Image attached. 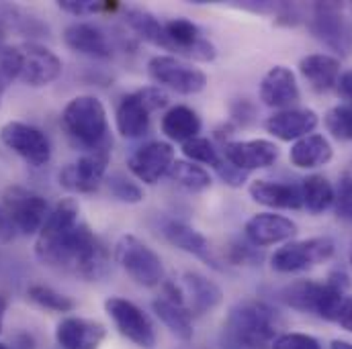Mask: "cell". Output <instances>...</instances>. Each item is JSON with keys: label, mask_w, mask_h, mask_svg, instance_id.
Listing matches in <instances>:
<instances>
[{"label": "cell", "mask_w": 352, "mask_h": 349, "mask_svg": "<svg viewBox=\"0 0 352 349\" xmlns=\"http://www.w3.org/2000/svg\"><path fill=\"white\" fill-rule=\"evenodd\" d=\"M125 23L133 33H138L140 39L164 49V43H166L164 23L158 21L152 12H148L144 8H127L125 10Z\"/></svg>", "instance_id": "cell-31"}, {"label": "cell", "mask_w": 352, "mask_h": 349, "mask_svg": "<svg viewBox=\"0 0 352 349\" xmlns=\"http://www.w3.org/2000/svg\"><path fill=\"white\" fill-rule=\"evenodd\" d=\"M334 210L336 217L352 223V174H342L334 190Z\"/></svg>", "instance_id": "cell-40"}, {"label": "cell", "mask_w": 352, "mask_h": 349, "mask_svg": "<svg viewBox=\"0 0 352 349\" xmlns=\"http://www.w3.org/2000/svg\"><path fill=\"white\" fill-rule=\"evenodd\" d=\"M278 315L261 300H244L230 309L221 327V349H270L278 329Z\"/></svg>", "instance_id": "cell-2"}, {"label": "cell", "mask_w": 352, "mask_h": 349, "mask_svg": "<svg viewBox=\"0 0 352 349\" xmlns=\"http://www.w3.org/2000/svg\"><path fill=\"white\" fill-rule=\"evenodd\" d=\"M58 6L74 16H88L98 12H113L119 8V2H94V0H62Z\"/></svg>", "instance_id": "cell-39"}, {"label": "cell", "mask_w": 352, "mask_h": 349, "mask_svg": "<svg viewBox=\"0 0 352 349\" xmlns=\"http://www.w3.org/2000/svg\"><path fill=\"white\" fill-rule=\"evenodd\" d=\"M109 158H111V145L87 152L82 158H78V162L68 164L60 170V186L80 194L94 192L107 176Z\"/></svg>", "instance_id": "cell-14"}, {"label": "cell", "mask_w": 352, "mask_h": 349, "mask_svg": "<svg viewBox=\"0 0 352 349\" xmlns=\"http://www.w3.org/2000/svg\"><path fill=\"white\" fill-rule=\"evenodd\" d=\"M270 349H322L320 341L305 333H280L274 337Z\"/></svg>", "instance_id": "cell-41"}, {"label": "cell", "mask_w": 352, "mask_h": 349, "mask_svg": "<svg viewBox=\"0 0 352 349\" xmlns=\"http://www.w3.org/2000/svg\"><path fill=\"white\" fill-rule=\"evenodd\" d=\"M280 152L276 143L268 139H250V141H228L223 143V158L242 172L263 170L278 160Z\"/></svg>", "instance_id": "cell-17"}, {"label": "cell", "mask_w": 352, "mask_h": 349, "mask_svg": "<svg viewBox=\"0 0 352 349\" xmlns=\"http://www.w3.org/2000/svg\"><path fill=\"white\" fill-rule=\"evenodd\" d=\"M0 141L33 168L45 166L52 158V145L47 135L37 127L21 121H10L2 125Z\"/></svg>", "instance_id": "cell-12"}, {"label": "cell", "mask_w": 352, "mask_h": 349, "mask_svg": "<svg viewBox=\"0 0 352 349\" xmlns=\"http://www.w3.org/2000/svg\"><path fill=\"white\" fill-rule=\"evenodd\" d=\"M104 311L113 319L115 327L123 337H127L138 348L154 349L156 346V329L150 317L131 300L121 296H111L104 300Z\"/></svg>", "instance_id": "cell-10"}, {"label": "cell", "mask_w": 352, "mask_h": 349, "mask_svg": "<svg viewBox=\"0 0 352 349\" xmlns=\"http://www.w3.org/2000/svg\"><path fill=\"white\" fill-rule=\"evenodd\" d=\"M336 323H338L344 331L352 333V296L344 300V304H342V309H340V313H338Z\"/></svg>", "instance_id": "cell-47"}, {"label": "cell", "mask_w": 352, "mask_h": 349, "mask_svg": "<svg viewBox=\"0 0 352 349\" xmlns=\"http://www.w3.org/2000/svg\"><path fill=\"white\" fill-rule=\"evenodd\" d=\"M166 43L164 49L175 51L176 58H188L195 62H213L217 56L215 45L203 37L201 29L188 19H170L164 23Z\"/></svg>", "instance_id": "cell-13"}, {"label": "cell", "mask_w": 352, "mask_h": 349, "mask_svg": "<svg viewBox=\"0 0 352 349\" xmlns=\"http://www.w3.org/2000/svg\"><path fill=\"white\" fill-rule=\"evenodd\" d=\"M107 337V329L98 321L68 317L56 329V341L62 349H98Z\"/></svg>", "instance_id": "cell-21"}, {"label": "cell", "mask_w": 352, "mask_h": 349, "mask_svg": "<svg viewBox=\"0 0 352 349\" xmlns=\"http://www.w3.org/2000/svg\"><path fill=\"white\" fill-rule=\"evenodd\" d=\"M330 349H352V344L342 341V339H334V341L330 344Z\"/></svg>", "instance_id": "cell-49"}, {"label": "cell", "mask_w": 352, "mask_h": 349, "mask_svg": "<svg viewBox=\"0 0 352 349\" xmlns=\"http://www.w3.org/2000/svg\"><path fill=\"white\" fill-rule=\"evenodd\" d=\"M150 78L178 94H197L207 86V74L175 56H156L148 62Z\"/></svg>", "instance_id": "cell-11"}, {"label": "cell", "mask_w": 352, "mask_h": 349, "mask_svg": "<svg viewBox=\"0 0 352 349\" xmlns=\"http://www.w3.org/2000/svg\"><path fill=\"white\" fill-rule=\"evenodd\" d=\"M230 115H232V121L246 127L250 123H254L256 119V106L248 100V98H238L230 104Z\"/></svg>", "instance_id": "cell-43"}, {"label": "cell", "mask_w": 352, "mask_h": 349, "mask_svg": "<svg viewBox=\"0 0 352 349\" xmlns=\"http://www.w3.org/2000/svg\"><path fill=\"white\" fill-rule=\"evenodd\" d=\"M332 156H334V149H332L330 141L320 133H311V135L295 141L289 152L291 164L301 170L322 168V166L330 164Z\"/></svg>", "instance_id": "cell-27"}, {"label": "cell", "mask_w": 352, "mask_h": 349, "mask_svg": "<svg viewBox=\"0 0 352 349\" xmlns=\"http://www.w3.org/2000/svg\"><path fill=\"white\" fill-rule=\"evenodd\" d=\"M0 206L10 217V221L16 227V233L21 235L39 233L50 215L47 200L39 196L37 192L27 190L23 186H8L2 192Z\"/></svg>", "instance_id": "cell-8"}, {"label": "cell", "mask_w": 352, "mask_h": 349, "mask_svg": "<svg viewBox=\"0 0 352 349\" xmlns=\"http://www.w3.org/2000/svg\"><path fill=\"white\" fill-rule=\"evenodd\" d=\"M336 245L330 237H311L301 241H291L270 258L272 269L280 274H295L305 272L314 265L332 260Z\"/></svg>", "instance_id": "cell-9"}, {"label": "cell", "mask_w": 352, "mask_h": 349, "mask_svg": "<svg viewBox=\"0 0 352 349\" xmlns=\"http://www.w3.org/2000/svg\"><path fill=\"white\" fill-rule=\"evenodd\" d=\"M309 33L340 58L352 53V21L338 2H316L307 19Z\"/></svg>", "instance_id": "cell-6"}, {"label": "cell", "mask_w": 352, "mask_h": 349, "mask_svg": "<svg viewBox=\"0 0 352 349\" xmlns=\"http://www.w3.org/2000/svg\"><path fill=\"white\" fill-rule=\"evenodd\" d=\"M182 154L192 162V164H205V166H211L213 170L221 164V156L219 152L215 149V145L205 139V137H195L186 143H182Z\"/></svg>", "instance_id": "cell-37"}, {"label": "cell", "mask_w": 352, "mask_h": 349, "mask_svg": "<svg viewBox=\"0 0 352 349\" xmlns=\"http://www.w3.org/2000/svg\"><path fill=\"white\" fill-rule=\"evenodd\" d=\"M349 258H351V263H352V245H351V252H349Z\"/></svg>", "instance_id": "cell-50"}, {"label": "cell", "mask_w": 352, "mask_h": 349, "mask_svg": "<svg viewBox=\"0 0 352 349\" xmlns=\"http://www.w3.org/2000/svg\"><path fill=\"white\" fill-rule=\"evenodd\" d=\"M244 233H246L248 243H252L256 248H266V245H274V243L293 239L297 235V225H295V221H291L283 215L258 213L248 219Z\"/></svg>", "instance_id": "cell-19"}, {"label": "cell", "mask_w": 352, "mask_h": 349, "mask_svg": "<svg viewBox=\"0 0 352 349\" xmlns=\"http://www.w3.org/2000/svg\"><path fill=\"white\" fill-rule=\"evenodd\" d=\"M320 117L311 108H287L270 115L264 121L266 133L280 141H299L316 131Z\"/></svg>", "instance_id": "cell-18"}, {"label": "cell", "mask_w": 352, "mask_h": 349, "mask_svg": "<svg viewBox=\"0 0 352 349\" xmlns=\"http://www.w3.org/2000/svg\"><path fill=\"white\" fill-rule=\"evenodd\" d=\"M64 43L76 51L88 58H96V60H107L113 56V45L107 37V33L90 23H74L70 27H66L64 31Z\"/></svg>", "instance_id": "cell-24"}, {"label": "cell", "mask_w": 352, "mask_h": 349, "mask_svg": "<svg viewBox=\"0 0 352 349\" xmlns=\"http://www.w3.org/2000/svg\"><path fill=\"white\" fill-rule=\"evenodd\" d=\"M299 74L314 92H328L336 88L340 78V60L328 53H311L299 62Z\"/></svg>", "instance_id": "cell-26"}, {"label": "cell", "mask_w": 352, "mask_h": 349, "mask_svg": "<svg viewBox=\"0 0 352 349\" xmlns=\"http://www.w3.org/2000/svg\"><path fill=\"white\" fill-rule=\"evenodd\" d=\"M27 296H29L37 306H41V309H45V311L70 313V311L76 309V302H74L70 296H66V294H62V292L54 290L52 286H45V284H33V286L27 290Z\"/></svg>", "instance_id": "cell-34"}, {"label": "cell", "mask_w": 352, "mask_h": 349, "mask_svg": "<svg viewBox=\"0 0 352 349\" xmlns=\"http://www.w3.org/2000/svg\"><path fill=\"white\" fill-rule=\"evenodd\" d=\"M168 178L178 184L180 188L192 192V194H199V192H205L211 188L213 180L209 172L192 162H186V160H175V164L170 166L168 170Z\"/></svg>", "instance_id": "cell-32"}, {"label": "cell", "mask_w": 352, "mask_h": 349, "mask_svg": "<svg viewBox=\"0 0 352 349\" xmlns=\"http://www.w3.org/2000/svg\"><path fill=\"white\" fill-rule=\"evenodd\" d=\"M215 172H217V176L223 180V184L234 186V188H240V186L248 180V174H246V172H242V170H238L236 166H232L226 158H223L221 164L215 168Z\"/></svg>", "instance_id": "cell-44"}, {"label": "cell", "mask_w": 352, "mask_h": 349, "mask_svg": "<svg viewBox=\"0 0 352 349\" xmlns=\"http://www.w3.org/2000/svg\"><path fill=\"white\" fill-rule=\"evenodd\" d=\"M6 309H8V300H6V296H2V294H0V331H2V321H4V313H6Z\"/></svg>", "instance_id": "cell-48"}, {"label": "cell", "mask_w": 352, "mask_h": 349, "mask_svg": "<svg viewBox=\"0 0 352 349\" xmlns=\"http://www.w3.org/2000/svg\"><path fill=\"white\" fill-rule=\"evenodd\" d=\"M21 64H23L21 47L4 45L0 41V94L12 84V80L19 78Z\"/></svg>", "instance_id": "cell-38"}, {"label": "cell", "mask_w": 352, "mask_h": 349, "mask_svg": "<svg viewBox=\"0 0 352 349\" xmlns=\"http://www.w3.org/2000/svg\"><path fill=\"white\" fill-rule=\"evenodd\" d=\"M334 186L330 184V180L322 174L307 176L301 182V198H303V206L311 213V215H320L324 210H328L334 204Z\"/></svg>", "instance_id": "cell-30"}, {"label": "cell", "mask_w": 352, "mask_h": 349, "mask_svg": "<svg viewBox=\"0 0 352 349\" xmlns=\"http://www.w3.org/2000/svg\"><path fill=\"white\" fill-rule=\"evenodd\" d=\"M280 300L295 311L318 315L324 321H336L346 296L342 288L328 280H297L280 290Z\"/></svg>", "instance_id": "cell-4"}, {"label": "cell", "mask_w": 352, "mask_h": 349, "mask_svg": "<svg viewBox=\"0 0 352 349\" xmlns=\"http://www.w3.org/2000/svg\"><path fill=\"white\" fill-rule=\"evenodd\" d=\"M175 164V147L166 141H150L138 147L129 160L127 168L144 184H156L162 176L168 174L170 166Z\"/></svg>", "instance_id": "cell-16"}, {"label": "cell", "mask_w": 352, "mask_h": 349, "mask_svg": "<svg viewBox=\"0 0 352 349\" xmlns=\"http://www.w3.org/2000/svg\"><path fill=\"white\" fill-rule=\"evenodd\" d=\"M162 233L166 237V241L170 245L178 248L180 252L201 260L203 263L211 265L213 269H219V262L217 258L213 256V250L209 245V241L205 239V235H201L197 229H192L190 225L182 223V221H166L164 227H162Z\"/></svg>", "instance_id": "cell-22"}, {"label": "cell", "mask_w": 352, "mask_h": 349, "mask_svg": "<svg viewBox=\"0 0 352 349\" xmlns=\"http://www.w3.org/2000/svg\"><path fill=\"white\" fill-rule=\"evenodd\" d=\"M62 127L66 135L87 152L111 145L107 110L102 102L94 96H76L72 98L62 112Z\"/></svg>", "instance_id": "cell-3"}, {"label": "cell", "mask_w": 352, "mask_h": 349, "mask_svg": "<svg viewBox=\"0 0 352 349\" xmlns=\"http://www.w3.org/2000/svg\"><path fill=\"white\" fill-rule=\"evenodd\" d=\"M182 292H184V302L190 315H205L209 311H213L215 306H219L223 292L221 288L209 280L207 276L199 274V272H186L182 274V284H180Z\"/></svg>", "instance_id": "cell-23"}, {"label": "cell", "mask_w": 352, "mask_h": 349, "mask_svg": "<svg viewBox=\"0 0 352 349\" xmlns=\"http://www.w3.org/2000/svg\"><path fill=\"white\" fill-rule=\"evenodd\" d=\"M0 349H8V348H6V346H4V344H0Z\"/></svg>", "instance_id": "cell-51"}, {"label": "cell", "mask_w": 352, "mask_h": 349, "mask_svg": "<svg viewBox=\"0 0 352 349\" xmlns=\"http://www.w3.org/2000/svg\"><path fill=\"white\" fill-rule=\"evenodd\" d=\"M254 202L268 208H283V210H297L303 206L301 186L285 184V182H270V180H254L248 188Z\"/></svg>", "instance_id": "cell-25"}, {"label": "cell", "mask_w": 352, "mask_h": 349, "mask_svg": "<svg viewBox=\"0 0 352 349\" xmlns=\"http://www.w3.org/2000/svg\"><path fill=\"white\" fill-rule=\"evenodd\" d=\"M107 188L113 198L125 204H138L144 200V188L121 172H113L107 178Z\"/></svg>", "instance_id": "cell-36"}, {"label": "cell", "mask_w": 352, "mask_h": 349, "mask_svg": "<svg viewBox=\"0 0 352 349\" xmlns=\"http://www.w3.org/2000/svg\"><path fill=\"white\" fill-rule=\"evenodd\" d=\"M6 27V29H14L27 37L35 35V37H41L43 31H47L37 19H33L31 14H27L23 8L19 6H10V4H0V29Z\"/></svg>", "instance_id": "cell-33"}, {"label": "cell", "mask_w": 352, "mask_h": 349, "mask_svg": "<svg viewBox=\"0 0 352 349\" xmlns=\"http://www.w3.org/2000/svg\"><path fill=\"white\" fill-rule=\"evenodd\" d=\"M115 260L135 284L144 288L164 284V263L160 256L135 235H123L117 241Z\"/></svg>", "instance_id": "cell-7"}, {"label": "cell", "mask_w": 352, "mask_h": 349, "mask_svg": "<svg viewBox=\"0 0 352 349\" xmlns=\"http://www.w3.org/2000/svg\"><path fill=\"white\" fill-rule=\"evenodd\" d=\"M162 133L176 143H186L201 133V119L199 115L184 106L176 104L162 117Z\"/></svg>", "instance_id": "cell-28"}, {"label": "cell", "mask_w": 352, "mask_h": 349, "mask_svg": "<svg viewBox=\"0 0 352 349\" xmlns=\"http://www.w3.org/2000/svg\"><path fill=\"white\" fill-rule=\"evenodd\" d=\"M80 206L72 198L60 200L47 215L37 243V260L52 267H62L85 280H100L109 267L104 243L78 221Z\"/></svg>", "instance_id": "cell-1"}, {"label": "cell", "mask_w": 352, "mask_h": 349, "mask_svg": "<svg viewBox=\"0 0 352 349\" xmlns=\"http://www.w3.org/2000/svg\"><path fill=\"white\" fill-rule=\"evenodd\" d=\"M152 311L178 339H182V341L192 339V321H190V313L184 304H178V302L160 296L152 302Z\"/></svg>", "instance_id": "cell-29"}, {"label": "cell", "mask_w": 352, "mask_h": 349, "mask_svg": "<svg viewBox=\"0 0 352 349\" xmlns=\"http://www.w3.org/2000/svg\"><path fill=\"white\" fill-rule=\"evenodd\" d=\"M228 260L234 263V265H242V263H250V265H256L264 260V256L258 252L256 245L252 243H234L230 248V256Z\"/></svg>", "instance_id": "cell-42"}, {"label": "cell", "mask_w": 352, "mask_h": 349, "mask_svg": "<svg viewBox=\"0 0 352 349\" xmlns=\"http://www.w3.org/2000/svg\"><path fill=\"white\" fill-rule=\"evenodd\" d=\"M324 125L334 139L352 141V102L332 106L324 117Z\"/></svg>", "instance_id": "cell-35"}, {"label": "cell", "mask_w": 352, "mask_h": 349, "mask_svg": "<svg viewBox=\"0 0 352 349\" xmlns=\"http://www.w3.org/2000/svg\"><path fill=\"white\" fill-rule=\"evenodd\" d=\"M261 100L268 108H293L301 100V90L295 74L285 66H274L261 82Z\"/></svg>", "instance_id": "cell-20"}, {"label": "cell", "mask_w": 352, "mask_h": 349, "mask_svg": "<svg viewBox=\"0 0 352 349\" xmlns=\"http://www.w3.org/2000/svg\"><path fill=\"white\" fill-rule=\"evenodd\" d=\"M336 92L338 96H342L346 102H352V70L340 74L338 82H336Z\"/></svg>", "instance_id": "cell-46"}, {"label": "cell", "mask_w": 352, "mask_h": 349, "mask_svg": "<svg viewBox=\"0 0 352 349\" xmlns=\"http://www.w3.org/2000/svg\"><path fill=\"white\" fill-rule=\"evenodd\" d=\"M16 233L14 223L10 221V217L4 213V208L0 206V241H10Z\"/></svg>", "instance_id": "cell-45"}, {"label": "cell", "mask_w": 352, "mask_h": 349, "mask_svg": "<svg viewBox=\"0 0 352 349\" xmlns=\"http://www.w3.org/2000/svg\"><path fill=\"white\" fill-rule=\"evenodd\" d=\"M21 56H23V64H21L19 78L27 86H47V84H52L54 80L60 78L62 60L52 49L29 41V43L21 45Z\"/></svg>", "instance_id": "cell-15"}, {"label": "cell", "mask_w": 352, "mask_h": 349, "mask_svg": "<svg viewBox=\"0 0 352 349\" xmlns=\"http://www.w3.org/2000/svg\"><path fill=\"white\" fill-rule=\"evenodd\" d=\"M168 104V94L160 86H146L129 92L127 96L121 98L117 112H115V123L117 131L127 137V139H140L148 133L150 129V115L154 110H160Z\"/></svg>", "instance_id": "cell-5"}]
</instances>
